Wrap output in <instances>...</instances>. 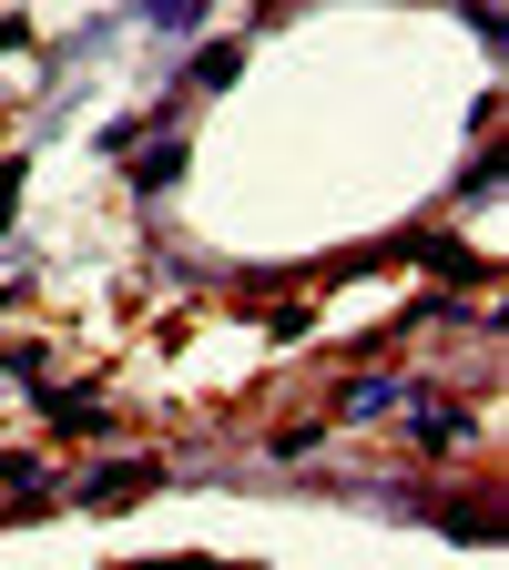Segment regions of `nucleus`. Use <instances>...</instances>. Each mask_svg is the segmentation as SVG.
<instances>
[{
    "mask_svg": "<svg viewBox=\"0 0 509 570\" xmlns=\"http://www.w3.org/2000/svg\"><path fill=\"white\" fill-rule=\"evenodd\" d=\"M154 21H164V31H184V21H194V0H154Z\"/></svg>",
    "mask_w": 509,
    "mask_h": 570,
    "instance_id": "1",
    "label": "nucleus"
}]
</instances>
